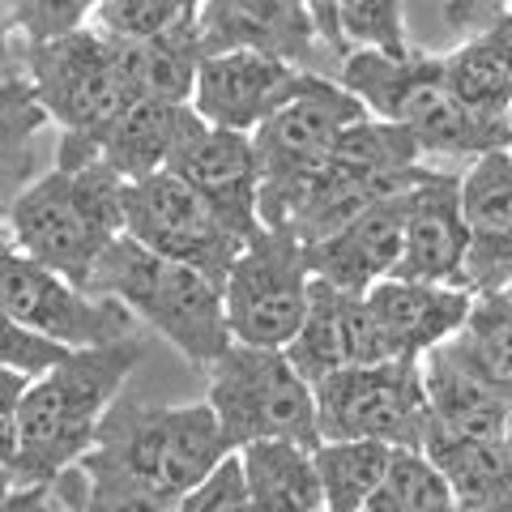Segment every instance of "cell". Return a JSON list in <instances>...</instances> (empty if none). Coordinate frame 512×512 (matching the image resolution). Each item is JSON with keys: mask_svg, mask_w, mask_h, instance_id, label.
Wrapping results in <instances>:
<instances>
[{"mask_svg": "<svg viewBox=\"0 0 512 512\" xmlns=\"http://www.w3.org/2000/svg\"><path fill=\"white\" fill-rule=\"evenodd\" d=\"M201 116L192 107L171 103H128L111 128L99 137V158L120 175L124 184L150 180V175L167 171L171 154L192 133Z\"/></svg>", "mask_w": 512, "mask_h": 512, "instance_id": "44dd1931", "label": "cell"}, {"mask_svg": "<svg viewBox=\"0 0 512 512\" xmlns=\"http://www.w3.org/2000/svg\"><path fill=\"white\" fill-rule=\"evenodd\" d=\"M338 82L367 107V116L384 124H397L419 141L423 158H478L508 154L512 133L508 128L478 124L457 107V99L444 86V64L431 52H414L410 60H384L372 52H359L342 64Z\"/></svg>", "mask_w": 512, "mask_h": 512, "instance_id": "5b68a950", "label": "cell"}, {"mask_svg": "<svg viewBox=\"0 0 512 512\" xmlns=\"http://www.w3.org/2000/svg\"><path fill=\"white\" fill-rule=\"evenodd\" d=\"M316 448L291 440H256L239 448V474L252 512H325V491L316 474Z\"/></svg>", "mask_w": 512, "mask_h": 512, "instance_id": "cb8c5ba5", "label": "cell"}, {"mask_svg": "<svg viewBox=\"0 0 512 512\" xmlns=\"http://www.w3.org/2000/svg\"><path fill=\"white\" fill-rule=\"evenodd\" d=\"M197 30L205 56L252 52L308 69L316 52V26L299 0H205L197 9Z\"/></svg>", "mask_w": 512, "mask_h": 512, "instance_id": "2e32d148", "label": "cell"}, {"mask_svg": "<svg viewBox=\"0 0 512 512\" xmlns=\"http://www.w3.org/2000/svg\"><path fill=\"white\" fill-rule=\"evenodd\" d=\"M444 355L457 359L470 376H478L487 389H495L512 402V308H508V299L504 295L474 299L466 325L444 342Z\"/></svg>", "mask_w": 512, "mask_h": 512, "instance_id": "4316f807", "label": "cell"}, {"mask_svg": "<svg viewBox=\"0 0 512 512\" xmlns=\"http://www.w3.org/2000/svg\"><path fill=\"white\" fill-rule=\"evenodd\" d=\"M508 9H512V5H508Z\"/></svg>", "mask_w": 512, "mask_h": 512, "instance_id": "7dc6e473", "label": "cell"}, {"mask_svg": "<svg viewBox=\"0 0 512 512\" xmlns=\"http://www.w3.org/2000/svg\"><path fill=\"white\" fill-rule=\"evenodd\" d=\"M47 512H60V508H56V504H52V508H47Z\"/></svg>", "mask_w": 512, "mask_h": 512, "instance_id": "f6af8a7d", "label": "cell"}, {"mask_svg": "<svg viewBox=\"0 0 512 512\" xmlns=\"http://www.w3.org/2000/svg\"><path fill=\"white\" fill-rule=\"evenodd\" d=\"M0 312L64 350H99L133 338L128 308L73 286L9 239H0Z\"/></svg>", "mask_w": 512, "mask_h": 512, "instance_id": "8fae6325", "label": "cell"}, {"mask_svg": "<svg viewBox=\"0 0 512 512\" xmlns=\"http://www.w3.org/2000/svg\"><path fill=\"white\" fill-rule=\"evenodd\" d=\"M504 22L478 39H461L453 52L440 56V64H444V86L466 116L512 133V52Z\"/></svg>", "mask_w": 512, "mask_h": 512, "instance_id": "7402d4cb", "label": "cell"}, {"mask_svg": "<svg viewBox=\"0 0 512 512\" xmlns=\"http://www.w3.org/2000/svg\"><path fill=\"white\" fill-rule=\"evenodd\" d=\"M423 393H427V419H431L427 427L457 440H500L504 419L512 410L508 397L487 389L457 359H448L444 346L423 359Z\"/></svg>", "mask_w": 512, "mask_h": 512, "instance_id": "603a6c76", "label": "cell"}, {"mask_svg": "<svg viewBox=\"0 0 512 512\" xmlns=\"http://www.w3.org/2000/svg\"><path fill=\"white\" fill-rule=\"evenodd\" d=\"M508 158H512V150H508Z\"/></svg>", "mask_w": 512, "mask_h": 512, "instance_id": "bcb514c9", "label": "cell"}, {"mask_svg": "<svg viewBox=\"0 0 512 512\" xmlns=\"http://www.w3.org/2000/svg\"><path fill=\"white\" fill-rule=\"evenodd\" d=\"M26 82L47 111V120H56L64 137L94 154H99V137L111 128V120L128 107L111 47L90 26L52 43L26 47Z\"/></svg>", "mask_w": 512, "mask_h": 512, "instance_id": "30bf717a", "label": "cell"}, {"mask_svg": "<svg viewBox=\"0 0 512 512\" xmlns=\"http://www.w3.org/2000/svg\"><path fill=\"white\" fill-rule=\"evenodd\" d=\"M466 256L470 231L466 214H461V175L436 167L406 201L402 261H397L393 278L466 291Z\"/></svg>", "mask_w": 512, "mask_h": 512, "instance_id": "9a60e30c", "label": "cell"}, {"mask_svg": "<svg viewBox=\"0 0 512 512\" xmlns=\"http://www.w3.org/2000/svg\"><path fill=\"white\" fill-rule=\"evenodd\" d=\"M124 235L133 239V244L150 248L154 256L201 269V274L214 282H227L239 252L248 248L244 239H235L222 227L210 205L184 180H175L171 171L124 184Z\"/></svg>", "mask_w": 512, "mask_h": 512, "instance_id": "7c38bea8", "label": "cell"}, {"mask_svg": "<svg viewBox=\"0 0 512 512\" xmlns=\"http://www.w3.org/2000/svg\"><path fill=\"white\" fill-rule=\"evenodd\" d=\"M504 26H508V52H512V9H508V22Z\"/></svg>", "mask_w": 512, "mask_h": 512, "instance_id": "60d3db41", "label": "cell"}, {"mask_svg": "<svg viewBox=\"0 0 512 512\" xmlns=\"http://www.w3.org/2000/svg\"><path fill=\"white\" fill-rule=\"evenodd\" d=\"M320 444L372 440L384 448H423L427 393L423 359H397L376 367H342L316 384Z\"/></svg>", "mask_w": 512, "mask_h": 512, "instance_id": "ba28073f", "label": "cell"}, {"mask_svg": "<svg viewBox=\"0 0 512 512\" xmlns=\"http://www.w3.org/2000/svg\"><path fill=\"white\" fill-rule=\"evenodd\" d=\"M175 512H252L248 491H244V474H239V457L222 461L197 491L184 495Z\"/></svg>", "mask_w": 512, "mask_h": 512, "instance_id": "e575fe53", "label": "cell"}, {"mask_svg": "<svg viewBox=\"0 0 512 512\" xmlns=\"http://www.w3.org/2000/svg\"><path fill=\"white\" fill-rule=\"evenodd\" d=\"M141 338H124L99 350H73L64 363L30 380L18 419L13 487L52 491L99 444L107 410L120 402L124 380L141 363Z\"/></svg>", "mask_w": 512, "mask_h": 512, "instance_id": "7a4b0ae2", "label": "cell"}, {"mask_svg": "<svg viewBox=\"0 0 512 512\" xmlns=\"http://www.w3.org/2000/svg\"><path fill=\"white\" fill-rule=\"evenodd\" d=\"M26 389H30V376L0 367V470L9 474H13V457H18V419H22Z\"/></svg>", "mask_w": 512, "mask_h": 512, "instance_id": "8d00e7d4", "label": "cell"}, {"mask_svg": "<svg viewBox=\"0 0 512 512\" xmlns=\"http://www.w3.org/2000/svg\"><path fill=\"white\" fill-rule=\"evenodd\" d=\"M52 508V491H22L13 487V495L5 500V508L0 512H47Z\"/></svg>", "mask_w": 512, "mask_h": 512, "instance_id": "74e56055", "label": "cell"}, {"mask_svg": "<svg viewBox=\"0 0 512 512\" xmlns=\"http://www.w3.org/2000/svg\"><path fill=\"white\" fill-rule=\"evenodd\" d=\"M69 355L73 350L39 338V333L18 325L9 312H0V367H5V372H22L30 380H39L43 372H52V367L64 363Z\"/></svg>", "mask_w": 512, "mask_h": 512, "instance_id": "836d02e7", "label": "cell"}, {"mask_svg": "<svg viewBox=\"0 0 512 512\" xmlns=\"http://www.w3.org/2000/svg\"><path fill=\"white\" fill-rule=\"evenodd\" d=\"M461 214L470 231L466 291L500 295L512 282V158L487 154L461 175Z\"/></svg>", "mask_w": 512, "mask_h": 512, "instance_id": "e0dca14e", "label": "cell"}, {"mask_svg": "<svg viewBox=\"0 0 512 512\" xmlns=\"http://www.w3.org/2000/svg\"><path fill=\"white\" fill-rule=\"evenodd\" d=\"M423 453L444 474L457 512H500L512 500V453L500 440H457L427 427Z\"/></svg>", "mask_w": 512, "mask_h": 512, "instance_id": "d4e9b609", "label": "cell"}, {"mask_svg": "<svg viewBox=\"0 0 512 512\" xmlns=\"http://www.w3.org/2000/svg\"><path fill=\"white\" fill-rule=\"evenodd\" d=\"M167 171L184 180L197 197L210 205L214 218L235 239H248L261 231V167H256V146L244 133H227V128H210L205 120L192 124V133L171 154Z\"/></svg>", "mask_w": 512, "mask_h": 512, "instance_id": "5bb4252c", "label": "cell"}, {"mask_svg": "<svg viewBox=\"0 0 512 512\" xmlns=\"http://www.w3.org/2000/svg\"><path fill=\"white\" fill-rule=\"evenodd\" d=\"M52 504L60 512H163L146 500H133V495H111V491H94L86 487L82 470H69L52 487Z\"/></svg>", "mask_w": 512, "mask_h": 512, "instance_id": "d590c367", "label": "cell"}, {"mask_svg": "<svg viewBox=\"0 0 512 512\" xmlns=\"http://www.w3.org/2000/svg\"><path fill=\"white\" fill-rule=\"evenodd\" d=\"M9 244L90 291V278L124 235V180L103 158L77 171L52 167L9 205Z\"/></svg>", "mask_w": 512, "mask_h": 512, "instance_id": "3957f363", "label": "cell"}, {"mask_svg": "<svg viewBox=\"0 0 512 512\" xmlns=\"http://www.w3.org/2000/svg\"><path fill=\"white\" fill-rule=\"evenodd\" d=\"M333 163L359 175H376V180H410V175L427 171V158L406 128L384 124L376 116H363L333 141Z\"/></svg>", "mask_w": 512, "mask_h": 512, "instance_id": "f546056e", "label": "cell"}, {"mask_svg": "<svg viewBox=\"0 0 512 512\" xmlns=\"http://www.w3.org/2000/svg\"><path fill=\"white\" fill-rule=\"evenodd\" d=\"M316 474L325 491V512H363L372 491L380 487L389 470L393 448L372 440H342V444H320L316 448Z\"/></svg>", "mask_w": 512, "mask_h": 512, "instance_id": "4dcf8cb0", "label": "cell"}, {"mask_svg": "<svg viewBox=\"0 0 512 512\" xmlns=\"http://www.w3.org/2000/svg\"><path fill=\"white\" fill-rule=\"evenodd\" d=\"M90 295L116 299L120 308H128V316L146 320L158 338H167L201 372H210L231 350L222 282L205 278L192 265L154 256L128 235H120L99 261L90 278Z\"/></svg>", "mask_w": 512, "mask_h": 512, "instance_id": "277c9868", "label": "cell"}, {"mask_svg": "<svg viewBox=\"0 0 512 512\" xmlns=\"http://www.w3.org/2000/svg\"><path fill=\"white\" fill-rule=\"evenodd\" d=\"M500 512H512V500H508V504H504V508H500Z\"/></svg>", "mask_w": 512, "mask_h": 512, "instance_id": "ee69618b", "label": "cell"}, {"mask_svg": "<svg viewBox=\"0 0 512 512\" xmlns=\"http://www.w3.org/2000/svg\"><path fill=\"white\" fill-rule=\"evenodd\" d=\"M500 444L508 448V453H512V410H508V419H504V431H500Z\"/></svg>", "mask_w": 512, "mask_h": 512, "instance_id": "f35d334b", "label": "cell"}, {"mask_svg": "<svg viewBox=\"0 0 512 512\" xmlns=\"http://www.w3.org/2000/svg\"><path fill=\"white\" fill-rule=\"evenodd\" d=\"M107 47H111V60H116V77L128 94V103L192 107V90H197V73L205 60L197 18H188L184 26H175L158 39L107 43Z\"/></svg>", "mask_w": 512, "mask_h": 512, "instance_id": "ffe728a7", "label": "cell"}, {"mask_svg": "<svg viewBox=\"0 0 512 512\" xmlns=\"http://www.w3.org/2000/svg\"><path fill=\"white\" fill-rule=\"evenodd\" d=\"M372 308L376 325L389 346V359H427L440 350L453 333L466 325L474 308L470 291L457 286H427V282H402L389 278L363 295Z\"/></svg>", "mask_w": 512, "mask_h": 512, "instance_id": "d6986e66", "label": "cell"}, {"mask_svg": "<svg viewBox=\"0 0 512 512\" xmlns=\"http://www.w3.org/2000/svg\"><path fill=\"white\" fill-rule=\"evenodd\" d=\"M342 312H346V295L338 286L312 278V291H308V316H303L299 333L286 346V359L291 367L316 389L320 380H329L333 372L346 367V325H342Z\"/></svg>", "mask_w": 512, "mask_h": 512, "instance_id": "f1b7e54d", "label": "cell"}, {"mask_svg": "<svg viewBox=\"0 0 512 512\" xmlns=\"http://www.w3.org/2000/svg\"><path fill=\"white\" fill-rule=\"evenodd\" d=\"M9 495H13V491H5V495H0V508H5V500H9Z\"/></svg>", "mask_w": 512, "mask_h": 512, "instance_id": "7bdbcfd3", "label": "cell"}, {"mask_svg": "<svg viewBox=\"0 0 512 512\" xmlns=\"http://www.w3.org/2000/svg\"><path fill=\"white\" fill-rule=\"evenodd\" d=\"M500 295H504V299H508V308H512V282H508V291H500Z\"/></svg>", "mask_w": 512, "mask_h": 512, "instance_id": "b9f144b4", "label": "cell"}, {"mask_svg": "<svg viewBox=\"0 0 512 512\" xmlns=\"http://www.w3.org/2000/svg\"><path fill=\"white\" fill-rule=\"evenodd\" d=\"M312 269L303 244L291 231L261 227L248 248L239 252L227 282H222V303H227V329L239 346L286 350L308 316Z\"/></svg>", "mask_w": 512, "mask_h": 512, "instance_id": "9c48e42d", "label": "cell"}, {"mask_svg": "<svg viewBox=\"0 0 512 512\" xmlns=\"http://www.w3.org/2000/svg\"><path fill=\"white\" fill-rule=\"evenodd\" d=\"M47 124L26 77L0 86V214L35 184V137Z\"/></svg>", "mask_w": 512, "mask_h": 512, "instance_id": "83f0119b", "label": "cell"}, {"mask_svg": "<svg viewBox=\"0 0 512 512\" xmlns=\"http://www.w3.org/2000/svg\"><path fill=\"white\" fill-rule=\"evenodd\" d=\"M235 448L210 402L197 406H150L120 397L99 427V444L86 453V487L133 495L163 512L180 508Z\"/></svg>", "mask_w": 512, "mask_h": 512, "instance_id": "6da1fadb", "label": "cell"}, {"mask_svg": "<svg viewBox=\"0 0 512 512\" xmlns=\"http://www.w3.org/2000/svg\"><path fill=\"white\" fill-rule=\"evenodd\" d=\"M363 512H457V504L423 448H393L389 470Z\"/></svg>", "mask_w": 512, "mask_h": 512, "instance_id": "1f68e13d", "label": "cell"}, {"mask_svg": "<svg viewBox=\"0 0 512 512\" xmlns=\"http://www.w3.org/2000/svg\"><path fill=\"white\" fill-rule=\"evenodd\" d=\"M316 77L320 73L312 69H295V64L265 60L252 52L205 56L197 73V90H192V111L210 128L252 137L278 111L291 107Z\"/></svg>", "mask_w": 512, "mask_h": 512, "instance_id": "4fadbf2b", "label": "cell"}, {"mask_svg": "<svg viewBox=\"0 0 512 512\" xmlns=\"http://www.w3.org/2000/svg\"><path fill=\"white\" fill-rule=\"evenodd\" d=\"M0 239H9V222H5V214H0Z\"/></svg>", "mask_w": 512, "mask_h": 512, "instance_id": "ab89813d", "label": "cell"}, {"mask_svg": "<svg viewBox=\"0 0 512 512\" xmlns=\"http://www.w3.org/2000/svg\"><path fill=\"white\" fill-rule=\"evenodd\" d=\"M210 410L218 414L231 448H248L256 440H291L303 448H320L316 393L303 380L286 350L239 346L210 367Z\"/></svg>", "mask_w": 512, "mask_h": 512, "instance_id": "52a82bcc", "label": "cell"}, {"mask_svg": "<svg viewBox=\"0 0 512 512\" xmlns=\"http://www.w3.org/2000/svg\"><path fill=\"white\" fill-rule=\"evenodd\" d=\"M410 192L380 201L376 210H367L363 218H355L346 231H338V235L320 239V244L303 248L312 278L338 286L342 295H367L372 286L389 282L397 274V261H402V235H406V201H410Z\"/></svg>", "mask_w": 512, "mask_h": 512, "instance_id": "ac0fdd59", "label": "cell"}, {"mask_svg": "<svg viewBox=\"0 0 512 512\" xmlns=\"http://www.w3.org/2000/svg\"><path fill=\"white\" fill-rule=\"evenodd\" d=\"M308 13L316 39L338 56V64L359 52L384 60H410L419 52L406 39V5L397 0H312Z\"/></svg>", "mask_w": 512, "mask_h": 512, "instance_id": "484cf974", "label": "cell"}, {"mask_svg": "<svg viewBox=\"0 0 512 512\" xmlns=\"http://www.w3.org/2000/svg\"><path fill=\"white\" fill-rule=\"evenodd\" d=\"M197 18L192 0H99L90 5V30L107 43H141Z\"/></svg>", "mask_w": 512, "mask_h": 512, "instance_id": "d6a6232c", "label": "cell"}, {"mask_svg": "<svg viewBox=\"0 0 512 512\" xmlns=\"http://www.w3.org/2000/svg\"><path fill=\"white\" fill-rule=\"evenodd\" d=\"M363 116L367 107L342 82L316 77L291 107L278 111L265 128H256L252 146H256V167H261V197H256L261 227L269 231L291 227L303 188L329 163L333 141Z\"/></svg>", "mask_w": 512, "mask_h": 512, "instance_id": "8992f818", "label": "cell"}]
</instances>
